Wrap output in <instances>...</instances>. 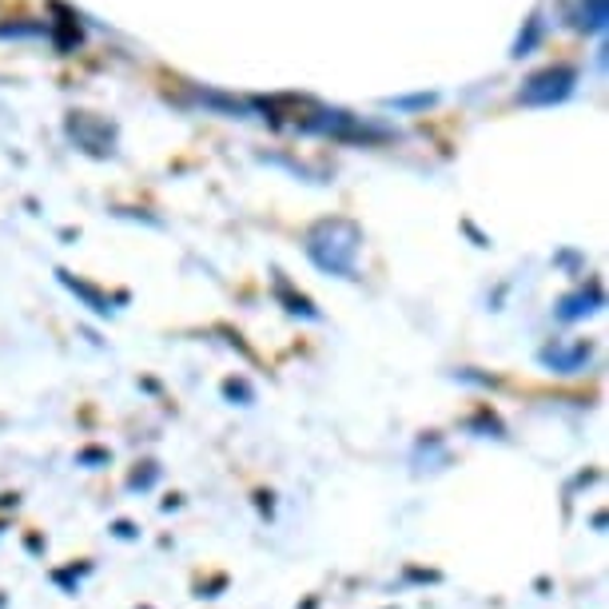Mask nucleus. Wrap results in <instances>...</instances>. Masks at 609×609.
Masks as SVG:
<instances>
[{"label":"nucleus","mask_w":609,"mask_h":609,"mask_svg":"<svg viewBox=\"0 0 609 609\" xmlns=\"http://www.w3.org/2000/svg\"><path fill=\"white\" fill-rule=\"evenodd\" d=\"M606 24V0H594V28Z\"/></svg>","instance_id":"8"},{"label":"nucleus","mask_w":609,"mask_h":609,"mask_svg":"<svg viewBox=\"0 0 609 609\" xmlns=\"http://www.w3.org/2000/svg\"><path fill=\"white\" fill-rule=\"evenodd\" d=\"M598 307H601V291L598 288H589V295L586 291H577V295H565V300L558 303V319L574 322V319H582V315H594Z\"/></svg>","instance_id":"4"},{"label":"nucleus","mask_w":609,"mask_h":609,"mask_svg":"<svg viewBox=\"0 0 609 609\" xmlns=\"http://www.w3.org/2000/svg\"><path fill=\"white\" fill-rule=\"evenodd\" d=\"M156 478H160V471H156V462H144V471L132 474V478H127V486H132V490H148V486L156 483Z\"/></svg>","instance_id":"6"},{"label":"nucleus","mask_w":609,"mask_h":609,"mask_svg":"<svg viewBox=\"0 0 609 609\" xmlns=\"http://www.w3.org/2000/svg\"><path fill=\"white\" fill-rule=\"evenodd\" d=\"M60 279H64V283H69L72 291H76V295H81L84 303H88V307L93 310H100V315H108V303H103V295L96 288H88V283H76V279L69 276V271H60Z\"/></svg>","instance_id":"5"},{"label":"nucleus","mask_w":609,"mask_h":609,"mask_svg":"<svg viewBox=\"0 0 609 609\" xmlns=\"http://www.w3.org/2000/svg\"><path fill=\"white\" fill-rule=\"evenodd\" d=\"M358 247H363V231L351 219H322L307 231V255L331 276L355 279Z\"/></svg>","instance_id":"1"},{"label":"nucleus","mask_w":609,"mask_h":609,"mask_svg":"<svg viewBox=\"0 0 609 609\" xmlns=\"http://www.w3.org/2000/svg\"><path fill=\"white\" fill-rule=\"evenodd\" d=\"M103 459H108L103 450H84V454H81V462H103Z\"/></svg>","instance_id":"9"},{"label":"nucleus","mask_w":609,"mask_h":609,"mask_svg":"<svg viewBox=\"0 0 609 609\" xmlns=\"http://www.w3.org/2000/svg\"><path fill=\"white\" fill-rule=\"evenodd\" d=\"M223 394H228V399H243V403H252V391H247V382L228 379V382H223Z\"/></svg>","instance_id":"7"},{"label":"nucleus","mask_w":609,"mask_h":609,"mask_svg":"<svg viewBox=\"0 0 609 609\" xmlns=\"http://www.w3.org/2000/svg\"><path fill=\"white\" fill-rule=\"evenodd\" d=\"M115 534H120V538H132L136 529H132V522H115Z\"/></svg>","instance_id":"10"},{"label":"nucleus","mask_w":609,"mask_h":609,"mask_svg":"<svg viewBox=\"0 0 609 609\" xmlns=\"http://www.w3.org/2000/svg\"><path fill=\"white\" fill-rule=\"evenodd\" d=\"M589 355H594V346L589 343H553V346H541V367H550L553 375H577V370L586 367Z\"/></svg>","instance_id":"3"},{"label":"nucleus","mask_w":609,"mask_h":609,"mask_svg":"<svg viewBox=\"0 0 609 609\" xmlns=\"http://www.w3.org/2000/svg\"><path fill=\"white\" fill-rule=\"evenodd\" d=\"M577 72L574 69H546L538 76H529V84L522 88V103H558L574 93Z\"/></svg>","instance_id":"2"},{"label":"nucleus","mask_w":609,"mask_h":609,"mask_svg":"<svg viewBox=\"0 0 609 609\" xmlns=\"http://www.w3.org/2000/svg\"><path fill=\"white\" fill-rule=\"evenodd\" d=\"M144 609H148V606H144Z\"/></svg>","instance_id":"11"}]
</instances>
